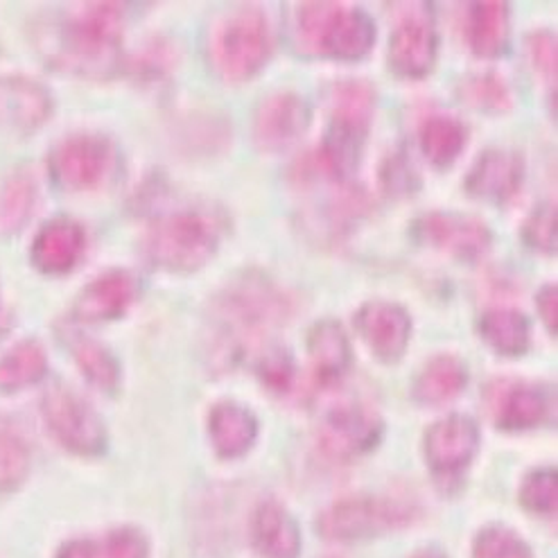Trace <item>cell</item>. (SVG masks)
Instances as JSON below:
<instances>
[{
	"label": "cell",
	"instance_id": "cell-36",
	"mask_svg": "<svg viewBox=\"0 0 558 558\" xmlns=\"http://www.w3.org/2000/svg\"><path fill=\"white\" fill-rule=\"evenodd\" d=\"M258 376H260L263 385L269 387L271 391H278V393L290 391V387L294 383L292 355L278 347L265 351L258 362Z\"/></svg>",
	"mask_w": 558,
	"mask_h": 558
},
{
	"label": "cell",
	"instance_id": "cell-10",
	"mask_svg": "<svg viewBox=\"0 0 558 558\" xmlns=\"http://www.w3.org/2000/svg\"><path fill=\"white\" fill-rule=\"evenodd\" d=\"M410 509L396 500L385 498H347L335 502L319 518V532L330 541H360L380 534L391 526L405 524Z\"/></svg>",
	"mask_w": 558,
	"mask_h": 558
},
{
	"label": "cell",
	"instance_id": "cell-23",
	"mask_svg": "<svg viewBox=\"0 0 558 558\" xmlns=\"http://www.w3.org/2000/svg\"><path fill=\"white\" fill-rule=\"evenodd\" d=\"M252 543L263 558H296L301 551L299 526L278 502H263L254 511Z\"/></svg>",
	"mask_w": 558,
	"mask_h": 558
},
{
	"label": "cell",
	"instance_id": "cell-37",
	"mask_svg": "<svg viewBox=\"0 0 558 558\" xmlns=\"http://www.w3.org/2000/svg\"><path fill=\"white\" fill-rule=\"evenodd\" d=\"M149 543L132 526L111 532L102 543H98V558H147Z\"/></svg>",
	"mask_w": 558,
	"mask_h": 558
},
{
	"label": "cell",
	"instance_id": "cell-24",
	"mask_svg": "<svg viewBox=\"0 0 558 558\" xmlns=\"http://www.w3.org/2000/svg\"><path fill=\"white\" fill-rule=\"evenodd\" d=\"M59 337H61V342H64V347L69 349V353L73 355L84 378L93 387H98L105 393H113L118 389L120 364L105 344H100L98 339H93L90 335H86L73 326L59 328Z\"/></svg>",
	"mask_w": 558,
	"mask_h": 558
},
{
	"label": "cell",
	"instance_id": "cell-13",
	"mask_svg": "<svg viewBox=\"0 0 558 558\" xmlns=\"http://www.w3.org/2000/svg\"><path fill=\"white\" fill-rule=\"evenodd\" d=\"M383 437L380 416L364 405H337L319 427L322 450L339 461H349L374 450Z\"/></svg>",
	"mask_w": 558,
	"mask_h": 558
},
{
	"label": "cell",
	"instance_id": "cell-8",
	"mask_svg": "<svg viewBox=\"0 0 558 558\" xmlns=\"http://www.w3.org/2000/svg\"><path fill=\"white\" fill-rule=\"evenodd\" d=\"M116 168V147L98 134H75L50 154V174L61 191L84 193L102 185Z\"/></svg>",
	"mask_w": 558,
	"mask_h": 558
},
{
	"label": "cell",
	"instance_id": "cell-14",
	"mask_svg": "<svg viewBox=\"0 0 558 558\" xmlns=\"http://www.w3.org/2000/svg\"><path fill=\"white\" fill-rule=\"evenodd\" d=\"M355 328L378 360L396 364L405 355L412 339V317L391 301H368L355 315Z\"/></svg>",
	"mask_w": 558,
	"mask_h": 558
},
{
	"label": "cell",
	"instance_id": "cell-4",
	"mask_svg": "<svg viewBox=\"0 0 558 558\" xmlns=\"http://www.w3.org/2000/svg\"><path fill=\"white\" fill-rule=\"evenodd\" d=\"M294 44L303 54L360 61L376 44V23L357 8L303 3L296 10Z\"/></svg>",
	"mask_w": 558,
	"mask_h": 558
},
{
	"label": "cell",
	"instance_id": "cell-30",
	"mask_svg": "<svg viewBox=\"0 0 558 558\" xmlns=\"http://www.w3.org/2000/svg\"><path fill=\"white\" fill-rule=\"evenodd\" d=\"M48 368L46 351L35 339L16 344L0 357V391H21L37 385Z\"/></svg>",
	"mask_w": 558,
	"mask_h": 558
},
{
	"label": "cell",
	"instance_id": "cell-40",
	"mask_svg": "<svg viewBox=\"0 0 558 558\" xmlns=\"http://www.w3.org/2000/svg\"><path fill=\"white\" fill-rule=\"evenodd\" d=\"M387 172H389V179L385 183H387L389 193H410V189H412V168H408V163L391 159V166L387 168Z\"/></svg>",
	"mask_w": 558,
	"mask_h": 558
},
{
	"label": "cell",
	"instance_id": "cell-33",
	"mask_svg": "<svg viewBox=\"0 0 558 558\" xmlns=\"http://www.w3.org/2000/svg\"><path fill=\"white\" fill-rule=\"evenodd\" d=\"M29 471V452L25 444L10 432H0V490L23 484Z\"/></svg>",
	"mask_w": 558,
	"mask_h": 558
},
{
	"label": "cell",
	"instance_id": "cell-41",
	"mask_svg": "<svg viewBox=\"0 0 558 558\" xmlns=\"http://www.w3.org/2000/svg\"><path fill=\"white\" fill-rule=\"evenodd\" d=\"M57 558H98V543L93 541H71L59 549Z\"/></svg>",
	"mask_w": 558,
	"mask_h": 558
},
{
	"label": "cell",
	"instance_id": "cell-11",
	"mask_svg": "<svg viewBox=\"0 0 558 558\" xmlns=\"http://www.w3.org/2000/svg\"><path fill=\"white\" fill-rule=\"evenodd\" d=\"M480 448V427L471 416L450 414L425 432V459L439 480H459Z\"/></svg>",
	"mask_w": 558,
	"mask_h": 558
},
{
	"label": "cell",
	"instance_id": "cell-42",
	"mask_svg": "<svg viewBox=\"0 0 558 558\" xmlns=\"http://www.w3.org/2000/svg\"><path fill=\"white\" fill-rule=\"evenodd\" d=\"M8 330H10V317L5 310H0V339L8 335Z\"/></svg>",
	"mask_w": 558,
	"mask_h": 558
},
{
	"label": "cell",
	"instance_id": "cell-27",
	"mask_svg": "<svg viewBox=\"0 0 558 558\" xmlns=\"http://www.w3.org/2000/svg\"><path fill=\"white\" fill-rule=\"evenodd\" d=\"M480 335L498 355L520 357L530 351L532 324L520 310L490 307L480 319Z\"/></svg>",
	"mask_w": 558,
	"mask_h": 558
},
{
	"label": "cell",
	"instance_id": "cell-19",
	"mask_svg": "<svg viewBox=\"0 0 558 558\" xmlns=\"http://www.w3.org/2000/svg\"><path fill=\"white\" fill-rule=\"evenodd\" d=\"M138 296V283L130 271H107L90 281L75 301V319L100 324L120 319Z\"/></svg>",
	"mask_w": 558,
	"mask_h": 558
},
{
	"label": "cell",
	"instance_id": "cell-16",
	"mask_svg": "<svg viewBox=\"0 0 558 558\" xmlns=\"http://www.w3.org/2000/svg\"><path fill=\"white\" fill-rule=\"evenodd\" d=\"M52 113L50 90L29 77H0V130L29 134Z\"/></svg>",
	"mask_w": 558,
	"mask_h": 558
},
{
	"label": "cell",
	"instance_id": "cell-20",
	"mask_svg": "<svg viewBox=\"0 0 558 558\" xmlns=\"http://www.w3.org/2000/svg\"><path fill=\"white\" fill-rule=\"evenodd\" d=\"M86 250V233L84 229L59 217L41 227L33 242V263L39 271L48 276H64L77 267Z\"/></svg>",
	"mask_w": 558,
	"mask_h": 558
},
{
	"label": "cell",
	"instance_id": "cell-31",
	"mask_svg": "<svg viewBox=\"0 0 558 558\" xmlns=\"http://www.w3.org/2000/svg\"><path fill=\"white\" fill-rule=\"evenodd\" d=\"M459 100L490 116L507 113L513 107L509 84L502 80V75H495V73L469 75L466 80H461Z\"/></svg>",
	"mask_w": 558,
	"mask_h": 558
},
{
	"label": "cell",
	"instance_id": "cell-22",
	"mask_svg": "<svg viewBox=\"0 0 558 558\" xmlns=\"http://www.w3.org/2000/svg\"><path fill=\"white\" fill-rule=\"evenodd\" d=\"M307 355L319 385L339 383L351 366L353 353L344 328L332 319L319 322L307 332Z\"/></svg>",
	"mask_w": 558,
	"mask_h": 558
},
{
	"label": "cell",
	"instance_id": "cell-26",
	"mask_svg": "<svg viewBox=\"0 0 558 558\" xmlns=\"http://www.w3.org/2000/svg\"><path fill=\"white\" fill-rule=\"evenodd\" d=\"M469 385V366L457 355L432 357L414 380V398L421 405H441Z\"/></svg>",
	"mask_w": 558,
	"mask_h": 558
},
{
	"label": "cell",
	"instance_id": "cell-28",
	"mask_svg": "<svg viewBox=\"0 0 558 558\" xmlns=\"http://www.w3.org/2000/svg\"><path fill=\"white\" fill-rule=\"evenodd\" d=\"M418 143L423 157L439 170H448L469 143V128L454 116L434 113L423 120Z\"/></svg>",
	"mask_w": 558,
	"mask_h": 558
},
{
	"label": "cell",
	"instance_id": "cell-3",
	"mask_svg": "<svg viewBox=\"0 0 558 558\" xmlns=\"http://www.w3.org/2000/svg\"><path fill=\"white\" fill-rule=\"evenodd\" d=\"M376 111V88L366 80H342L330 88V122L313 168V177L347 179L362 161L364 143Z\"/></svg>",
	"mask_w": 558,
	"mask_h": 558
},
{
	"label": "cell",
	"instance_id": "cell-35",
	"mask_svg": "<svg viewBox=\"0 0 558 558\" xmlns=\"http://www.w3.org/2000/svg\"><path fill=\"white\" fill-rule=\"evenodd\" d=\"M522 238L536 252L556 254V206L543 204L526 217V222L522 227Z\"/></svg>",
	"mask_w": 558,
	"mask_h": 558
},
{
	"label": "cell",
	"instance_id": "cell-5",
	"mask_svg": "<svg viewBox=\"0 0 558 558\" xmlns=\"http://www.w3.org/2000/svg\"><path fill=\"white\" fill-rule=\"evenodd\" d=\"M225 220L213 210H181L151 227L147 260L170 274H193L220 250Z\"/></svg>",
	"mask_w": 558,
	"mask_h": 558
},
{
	"label": "cell",
	"instance_id": "cell-1",
	"mask_svg": "<svg viewBox=\"0 0 558 558\" xmlns=\"http://www.w3.org/2000/svg\"><path fill=\"white\" fill-rule=\"evenodd\" d=\"M292 296L265 274H242L215 296L210 307V362L235 366L292 317Z\"/></svg>",
	"mask_w": 558,
	"mask_h": 558
},
{
	"label": "cell",
	"instance_id": "cell-7",
	"mask_svg": "<svg viewBox=\"0 0 558 558\" xmlns=\"http://www.w3.org/2000/svg\"><path fill=\"white\" fill-rule=\"evenodd\" d=\"M41 412L54 439L66 450L82 457H96L107 448L102 418L73 389L52 385L44 393Z\"/></svg>",
	"mask_w": 558,
	"mask_h": 558
},
{
	"label": "cell",
	"instance_id": "cell-43",
	"mask_svg": "<svg viewBox=\"0 0 558 558\" xmlns=\"http://www.w3.org/2000/svg\"><path fill=\"white\" fill-rule=\"evenodd\" d=\"M412 558H446L439 549H421L418 554H414Z\"/></svg>",
	"mask_w": 558,
	"mask_h": 558
},
{
	"label": "cell",
	"instance_id": "cell-32",
	"mask_svg": "<svg viewBox=\"0 0 558 558\" xmlns=\"http://www.w3.org/2000/svg\"><path fill=\"white\" fill-rule=\"evenodd\" d=\"M473 558H532V549L511 530L488 526L475 538Z\"/></svg>",
	"mask_w": 558,
	"mask_h": 558
},
{
	"label": "cell",
	"instance_id": "cell-15",
	"mask_svg": "<svg viewBox=\"0 0 558 558\" xmlns=\"http://www.w3.org/2000/svg\"><path fill=\"white\" fill-rule=\"evenodd\" d=\"M439 54V35L425 16L402 21L389 39L387 64L402 80H423L432 73Z\"/></svg>",
	"mask_w": 558,
	"mask_h": 558
},
{
	"label": "cell",
	"instance_id": "cell-2",
	"mask_svg": "<svg viewBox=\"0 0 558 558\" xmlns=\"http://www.w3.org/2000/svg\"><path fill=\"white\" fill-rule=\"evenodd\" d=\"M122 8L88 3L59 23L48 57L61 71L80 77H111L122 64Z\"/></svg>",
	"mask_w": 558,
	"mask_h": 558
},
{
	"label": "cell",
	"instance_id": "cell-9",
	"mask_svg": "<svg viewBox=\"0 0 558 558\" xmlns=\"http://www.w3.org/2000/svg\"><path fill=\"white\" fill-rule=\"evenodd\" d=\"M416 244L444 252L463 263H477L490 252L493 233L473 215L434 210L416 217L412 225Z\"/></svg>",
	"mask_w": 558,
	"mask_h": 558
},
{
	"label": "cell",
	"instance_id": "cell-12",
	"mask_svg": "<svg viewBox=\"0 0 558 558\" xmlns=\"http://www.w3.org/2000/svg\"><path fill=\"white\" fill-rule=\"evenodd\" d=\"M310 122L313 111L299 93H271L254 113V143L269 154L290 149L305 136Z\"/></svg>",
	"mask_w": 558,
	"mask_h": 558
},
{
	"label": "cell",
	"instance_id": "cell-39",
	"mask_svg": "<svg viewBox=\"0 0 558 558\" xmlns=\"http://www.w3.org/2000/svg\"><path fill=\"white\" fill-rule=\"evenodd\" d=\"M536 307L541 322L545 324L547 332L556 337L558 330V288L556 286H545L538 294H536Z\"/></svg>",
	"mask_w": 558,
	"mask_h": 558
},
{
	"label": "cell",
	"instance_id": "cell-21",
	"mask_svg": "<svg viewBox=\"0 0 558 558\" xmlns=\"http://www.w3.org/2000/svg\"><path fill=\"white\" fill-rule=\"evenodd\" d=\"M208 437L222 459H238L252 450L258 437L256 416L233 400L217 402L208 414Z\"/></svg>",
	"mask_w": 558,
	"mask_h": 558
},
{
	"label": "cell",
	"instance_id": "cell-34",
	"mask_svg": "<svg viewBox=\"0 0 558 558\" xmlns=\"http://www.w3.org/2000/svg\"><path fill=\"white\" fill-rule=\"evenodd\" d=\"M556 471L541 469L524 477L520 486V502L541 515L556 513Z\"/></svg>",
	"mask_w": 558,
	"mask_h": 558
},
{
	"label": "cell",
	"instance_id": "cell-29",
	"mask_svg": "<svg viewBox=\"0 0 558 558\" xmlns=\"http://www.w3.org/2000/svg\"><path fill=\"white\" fill-rule=\"evenodd\" d=\"M37 206V183L25 170L0 181V238H12L29 222Z\"/></svg>",
	"mask_w": 558,
	"mask_h": 558
},
{
	"label": "cell",
	"instance_id": "cell-6",
	"mask_svg": "<svg viewBox=\"0 0 558 558\" xmlns=\"http://www.w3.org/2000/svg\"><path fill=\"white\" fill-rule=\"evenodd\" d=\"M208 57L215 73L227 82H246L256 77L271 57V29L258 8H238L217 23Z\"/></svg>",
	"mask_w": 558,
	"mask_h": 558
},
{
	"label": "cell",
	"instance_id": "cell-18",
	"mask_svg": "<svg viewBox=\"0 0 558 558\" xmlns=\"http://www.w3.org/2000/svg\"><path fill=\"white\" fill-rule=\"evenodd\" d=\"M524 166L518 151L490 147L475 161L473 170L466 177L469 195L490 202L507 204L520 193Z\"/></svg>",
	"mask_w": 558,
	"mask_h": 558
},
{
	"label": "cell",
	"instance_id": "cell-17",
	"mask_svg": "<svg viewBox=\"0 0 558 558\" xmlns=\"http://www.w3.org/2000/svg\"><path fill=\"white\" fill-rule=\"evenodd\" d=\"M554 393L545 385L500 383L490 391V412L502 429H530L547 421Z\"/></svg>",
	"mask_w": 558,
	"mask_h": 558
},
{
	"label": "cell",
	"instance_id": "cell-25",
	"mask_svg": "<svg viewBox=\"0 0 558 558\" xmlns=\"http://www.w3.org/2000/svg\"><path fill=\"white\" fill-rule=\"evenodd\" d=\"M509 5L488 0V3H473L469 10L466 37L471 50L482 59H498L509 48Z\"/></svg>",
	"mask_w": 558,
	"mask_h": 558
},
{
	"label": "cell",
	"instance_id": "cell-38",
	"mask_svg": "<svg viewBox=\"0 0 558 558\" xmlns=\"http://www.w3.org/2000/svg\"><path fill=\"white\" fill-rule=\"evenodd\" d=\"M526 48H530V57L534 61V66L547 77L556 80V37L551 33H534L526 41Z\"/></svg>",
	"mask_w": 558,
	"mask_h": 558
}]
</instances>
